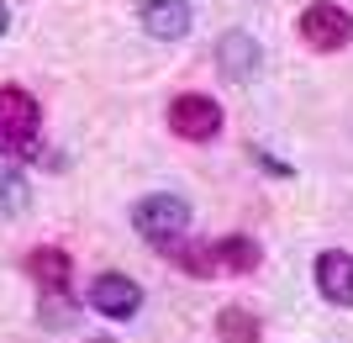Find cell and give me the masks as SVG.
Returning <instances> with one entry per match:
<instances>
[{
	"instance_id": "11",
	"label": "cell",
	"mask_w": 353,
	"mask_h": 343,
	"mask_svg": "<svg viewBox=\"0 0 353 343\" xmlns=\"http://www.w3.org/2000/svg\"><path fill=\"white\" fill-rule=\"evenodd\" d=\"M27 206H32V185H27V175H16V169H0V217L11 222V217H21Z\"/></svg>"
},
{
	"instance_id": "3",
	"label": "cell",
	"mask_w": 353,
	"mask_h": 343,
	"mask_svg": "<svg viewBox=\"0 0 353 343\" xmlns=\"http://www.w3.org/2000/svg\"><path fill=\"white\" fill-rule=\"evenodd\" d=\"M43 127V106L21 85H0V148L6 153H32Z\"/></svg>"
},
{
	"instance_id": "7",
	"label": "cell",
	"mask_w": 353,
	"mask_h": 343,
	"mask_svg": "<svg viewBox=\"0 0 353 343\" xmlns=\"http://www.w3.org/2000/svg\"><path fill=\"white\" fill-rule=\"evenodd\" d=\"M137 16H143L148 37H159V43H179L190 32V0H143Z\"/></svg>"
},
{
	"instance_id": "10",
	"label": "cell",
	"mask_w": 353,
	"mask_h": 343,
	"mask_svg": "<svg viewBox=\"0 0 353 343\" xmlns=\"http://www.w3.org/2000/svg\"><path fill=\"white\" fill-rule=\"evenodd\" d=\"M27 275L43 285V291L63 296V291H69V254H63V248H32L27 254Z\"/></svg>"
},
{
	"instance_id": "5",
	"label": "cell",
	"mask_w": 353,
	"mask_h": 343,
	"mask_svg": "<svg viewBox=\"0 0 353 343\" xmlns=\"http://www.w3.org/2000/svg\"><path fill=\"white\" fill-rule=\"evenodd\" d=\"M169 127H174L185 143H206V137L221 133V106L211 95H179L169 106Z\"/></svg>"
},
{
	"instance_id": "8",
	"label": "cell",
	"mask_w": 353,
	"mask_h": 343,
	"mask_svg": "<svg viewBox=\"0 0 353 343\" xmlns=\"http://www.w3.org/2000/svg\"><path fill=\"white\" fill-rule=\"evenodd\" d=\"M316 291H322L332 306H353V254L327 248V254L316 259Z\"/></svg>"
},
{
	"instance_id": "4",
	"label": "cell",
	"mask_w": 353,
	"mask_h": 343,
	"mask_svg": "<svg viewBox=\"0 0 353 343\" xmlns=\"http://www.w3.org/2000/svg\"><path fill=\"white\" fill-rule=\"evenodd\" d=\"M301 37H306L316 53H338L353 43V16L343 11L338 0H311L301 11Z\"/></svg>"
},
{
	"instance_id": "6",
	"label": "cell",
	"mask_w": 353,
	"mask_h": 343,
	"mask_svg": "<svg viewBox=\"0 0 353 343\" xmlns=\"http://www.w3.org/2000/svg\"><path fill=\"white\" fill-rule=\"evenodd\" d=\"M90 306L101 317H137L143 291H137V280H127V275H95V280H90Z\"/></svg>"
},
{
	"instance_id": "13",
	"label": "cell",
	"mask_w": 353,
	"mask_h": 343,
	"mask_svg": "<svg viewBox=\"0 0 353 343\" xmlns=\"http://www.w3.org/2000/svg\"><path fill=\"white\" fill-rule=\"evenodd\" d=\"M6 27H11V11H6V0H0V37H6Z\"/></svg>"
},
{
	"instance_id": "1",
	"label": "cell",
	"mask_w": 353,
	"mask_h": 343,
	"mask_svg": "<svg viewBox=\"0 0 353 343\" xmlns=\"http://www.w3.org/2000/svg\"><path fill=\"white\" fill-rule=\"evenodd\" d=\"M174 264L195 280H216V275H253L259 269V243L253 238H221V243H195L174 248Z\"/></svg>"
},
{
	"instance_id": "9",
	"label": "cell",
	"mask_w": 353,
	"mask_h": 343,
	"mask_svg": "<svg viewBox=\"0 0 353 343\" xmlns=\"http://www.w3.org/2000/svg\"><path fill=\"white\" fill-rule=\"evenodd\" d=\"M221 59V75L227 79H253V69H259V43H253L248 32H227L216 48Z\"/></svg>"
},
{
	"instance_id": "14",
	"label": "cell",
	"mask_w": 353,
	"mask_h": 343,
	"mask_svg": "<svg viewBox=\"0 0 353 343\" xmlns=\"http://www.w3.org/2000/svg\"><path fill=\"white\" fill-rule=\"evenodd\" d=\"M95 343H105V338H95Z\"/></svg>"
},
{
	"instance_id": "12",
	"label": "cell",
	"mask_w": 353,
	"mask_h": 343,
	"mask_svg": "<svg viewBox=\"0 0 353 343\" xmlns=\"http://www.w3.org/2000/svg\"><path fill=\"white\" fill-rule=\"evenodd\" d=\"M216 333H221V343H259V317L243 312V306H227L216 317Z\"/></svg>"
},
{
	"instance_id": "2",
	"label": "cell",
	"mask_w": 353,
	"mask_h": 343,
	"mask_svg": "<svg viewBox=\"0 0 353 343\" xmlns=\"http://www.w3.org/2000/svg\"><path fill=\"white\" fill-rule=\"evenodd\" d=\"M132 227H137V238H148L153 248H174V243L185 238V227H190V206L169 190L143 195L132 206Z\"/></svg>"
}]
</instances>
